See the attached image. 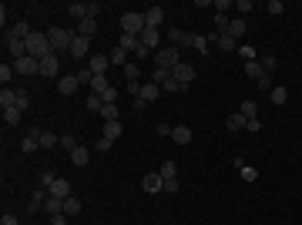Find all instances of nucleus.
<instances>
[{
  "instance_id": "obj_1",
  "label": "nucleus",
  "mask_w": 302,
  "mask_h": 225,
  "mask_svg": "<svg viewBox=\"0 0 302 225\" xmlns=\"http://www.w3.org/2000/svg\"><path fill=\"white\" fill-rule=\"evenodd\" d=\"M74 37H77V34L64 31V27H51V31H47V40H51V51H54V54H71Z\"/></svg>"
},
{
  "instance_id": "obj_2",
  "label": "nucleus",
  "mask_w": 302,
  "mask_h": 225,
  "mask_svg": "<svg viewBox=\"0 0 302 225\" xmlns=\"http://www.w3.org/2000/svg\"><path fill=\"white\" fill-rule=\"evenodd\" d=\"M154 64H158V67H165V71H175V67L181 64V47H175V44L158 47V51H154Z\"/></svg>"
},
{
  "instance_id": "obj_3",
  "label": "nucleus",
  "mask_w": 302,
  "mask_h": 225,
  "mask_svg": "<svg viewBox=\"0 0 302 225\" xmlns=\"http://www.w3.org/2000/svg\"><path fill=\"white\" fill-rule=\"evenodd\" d=\"M148 27V20H145V10H128V14H121V31L124 34H134V37H141V31Z\"/></svg>"
},
{
  "instance_id": "obj_4",
  "label": "nucleus",
  "mask_w": 302,
  "mask_h": 225,
  "mask_svg": "<svg viewBox=\"0 0 302 225\" xmlns=\"http://www.w3.org/2000/svg\"><path fill=\"white\" fill-rule=\"evenodd\" d=\"M27 54L37 57V61H44L47 54H54V51H51V40H47V34H37V31H34V34L27 37Z\"/></svg>"
},
{
  "instance_id": "obj_5",
  "label": "nucleus",
  "mask_w": 302,
  "mask_h": 225,
  "mask_svg": "<svg viewBox=\"0 0 302 225\" xmlns=\"http://www.w3.org/2000/svg\"><path fill=\"white\" fill-rule=\"evenodd\" d=\"M14 71H17L20 77H30V74H40V61L37 57H20V61H14Z\"/></svg>"
},
{
  "instance_id": "obj_6",
  "label": "nucleus",
  "mask_w": 302,
  "mask_h": 225,
  "mask_svg": "<svg viewBox=\"0 0 302 225\" xmlns=\"http://www.w3.org/2000/svg\"><path fill=\"white\" fill-rule=\"evenodd\" d=\"M141 188H145L148 195H158V192H165V178H161V171H148V175L141 178Z\"/></svg>"
},
{
  "instance_id": "obj_7",
  "label": "nucleus",
  "mask_w": 302,
  "mask_h": 225,
  "mask_svg": "<svg viewBox=\"0 0 302 225\" xmlns=\"http://www.w3.org/2000/svg\"><path fill=\"white\" fill-rule=\"evenodd\" d=\"M195 37H198V34H185V31H178V27H168V40L171 44H175V47H195Z\"/></svg>"
},
{
  "instance_id": "obj_8",
  "label": "nucleus",
  "mask_w": 302,
  "mask_h": 225,
  "mask_svg": "<svg viewBox=\"0 0 302 225\" xmlns=\"http://www.w3.org/2000/svg\"><path fill=\"white\" fill-rule=\"evenodd\" d=\"M57 71H60V54H47L40 61V74L44 77H57Z\"/></svg>"
},
{
  "instance_id": "obj_9",
  "label": "nucleus",
  "mask_w": 302,
  "mask_h": 225,
  "mask_svg": "<svg viewBox=\"0 0 302 225\" xmlns=\"http://www.w3.org/2000/svg\"><path fill=\"white\" fill-rule=\"evenodd\" d=\"M88 67H91V74H108L111 61H108V54H91L88 57Z\"/></svg>"
},
{
  "instance_id": "obj_10",
  "label": "nucleus",
  "mask_w": 302,
  "mask_h": 225,
  "mask_svg": "<svg viewBox=\"0 0 302 225\" xmlns=\"http://www.w3.org/2000/svg\"><path fill=\"white\" fill-rule=\"evenodd\" d=\"M47 195H54V198H71V182H67V178H54L51 188H47Z\"/></svg>"
},
{
  "instance_id": "obj_11",
  "label": "nucleus",
  "mask_w": 302,
  "mask_h": 225,
  "mask_svg": "<svg viewBox=\"0 0 302 225\" xmlns=\"http://www.w3.org/2000/svg\"><path fill=\"white\" fill-rule=\"evenodd\" d=\"M171 77H175L178 84H185V88H188L191 81H195V67H191V64H178V67L171 71Z\"/></svg>"
},
{
  "instance_id": "obj_12",
  "label": "nucleus",
  "mask_w": 302,
  "mask_h": 225,
  "mask_svg": "<svg viewBox=\"0 0 302 225\" xmlns=\"http://www.w3.org/2000/svg\"><path fill=\"white\" fill-rule=\"evenodd\" d=\"M141 44H145V47H148V51H158V40H161V31H158V27H145V31H141Z\"/></svg>"
},
{
  "instance_id": "obj_13",
  "label": "nucleus",
  "mask_w": 302,
  "mask_h": 225,
  "mask_svg": "<svg viewBox=\"0 0 302 225\" xmlns=\"http://www.w3.org/2000/svg\"><path fill=\"white\" fill-rule=\"evenodd\" d=\"M47 198H51V195H47L44 188H37V192L30 195V202H27V212H30V215H37L40 208H44V202H47Z\"/></svg>"
},
{
  "instance_id": "obj_14",
  "label": "nucleus",
  "mask_w": 302,
  "mask_h": 225,
  "mask_svg": "<svg viewBox=\"0 0 302 225\" xmlns=\"http://www.w3.org/2000/svg\"><path fill=\"white\" fill-rule=\"evenodd\" d=\"M158 94H161V88H158L154 81H148V84H141V94H138V101L151 104V101H158Z\"/></svg>"
},
{
  "instance_id": "obj_15",
  "label": "nucleus",
  "mask_w": 302,
  "mask_h": 225,
  "mask_svg": "<svg viewBox=\"0 0 302 225\" xmlns=\"http://www.w3.org/2000/svg\"><path fill=\"white\" fill-rule=\"evenodd\" d=\"M7 51H10V57H14V61H20V57H27V40L7 37Z\"/></svg>"
},
{
  "instance_id": "obj_16",
  "label": "nucleus",
  "mask_w": 302,
  "mask_h": 225,
  "mask_svg": "<svg viewBox=\"0 0 302 225\" xmlns=\"http://www.w3.org/2000/svg\"><path fill=\"white\" fill-rule=\"evenodd\" d=\"M30 34H34V31H30V24H27V20H17V24L7 31V37H17V40H27Z\"/></svg>"
},
{
  "instance_id": "obj_17",
  "label": "nucleus",
  "mask_w": 302,
  "mask_h": 225,
  "mask_svg": "<svg viewBox=\"0 0 302 225\" xmlns=\"http://www.w3.org/2000/svg\"><path fill=\"white\" fill-rule=\"evenodd\" d=\"M171 141H175V145H191V128H188V125L171 128Z\"/></svg>"
},
{
  "instance_id": "obj_18",
  "label": "nucleus",
  "mask_w": 302,
  "mask_h": 225,
  "mask_svg": "<svg viewBox=\"0 0 302 225\" xmlns=\"http://www.w3.org/2000/svg\"><path fill=\"white\" fill-rule=\"evenodd\" d=\"M77 88H81V81H77V74H67V77H60V88H57V91L64 94V97H71V94H74Z\"/></svg>"
},
{
  "instance_id": "obj_19",
  "label": "nucleus",
  "mask_w": 302,
  "mask_h": 225,
  "mask_svg": "<svg viewBox=\"0 0 302 225\" xmlns=\"http://www.w3.org/2000/svg\"><path fill=\"white\" fill-rule=\"evenodd\" d=\"M208 40H215V44H218V47H222L225 54H232V51H239V40H232L228 34H211Z\"/></svg>"
},
{
  "instance_id": "obj_20",
  "label": "nucleus",
  "mask_w": 302,
  "mask_h": 225,
  "mask_svg": "<svg viewBox=\"0 0 302 225\" xmlns=\"http://www.w3.org/2000/svg\"><path fill=\"white\" fill-rule=\"evenodd\" d=\"M245 31H248V24H245V20H242V17H235V20H232V24H228V31H225V34H228V37H232V40H239V37H242V34H245Z\"/></svg>"
},
{
  "instance_id": "obj_21",
  "label": "nucleus",
  "mask_w": 302,
  "mask_h": 225,
  "mask_svg": "<svg viewBox=\"0 0 302 225\" xmlns=\"http://www.w3.org/2000/svg\"><path fill=\"white\" fill-rule=\"evenodd\" d=\"M88 44H91V40L77 34V37H74V44H71V57H77V61H81V57H88Z\"/></svg>"
},
{
  "instance_id": "obj_22",
  "label": "nucleus",
  "mask_w": 302,
  "mask_h": 225,
  "mask_svg": "<svg viewBox=\"0 0 302 225\" xmlns=\"http://www.w3.org/2000/svg\"><path fill=\"white\" fill-rule=\"evenodd\" d=\"M71 161H74V165H88V161H91V148H88V145H77V148L71 151Z\"/></svg>"
},
{
  "instance_id": "obj_23",
  "label": "nucleus",
  "mask_w": 302,
  "mask_h": 225,
  "mask_svg": "<svg viewBox=\"0 0 302 225\" xmlns=\"http://www.w3.org/2000/svg\"><path fill=\"white\" fill-rule=\"evenodd\" d=\"M145 20H148V27H161L165 10H161V7H148V10H145Z\"/></svg>"
},
{
  "instance_id": "obj_24",
  "label": "nucleus",
  "mask_w": 302,
  "mask_h": 225,
  "mask_svg": "<svg viewBox=\"0 0 302 225\" xmlns=\"http://www.w3.org/2000/svg\"><path fill=\"white\" fill-rule=\"evenodd\" d=\"M121 134H124V125H121V121H104V138L118 141Z\"/></svg>"
},
{
  "instance_id": "obj_25",
  "label": "nucleus",
  "mask_w": 302,
  "mask_h": 225,
  "mask_svg": "<svg viewBox=\"0 0 302 225\" xmlns=\"http://www.w3.org/2000/svg\"><path fill=\"white\" fill-rule=\"evenodd\" d=\"M225 125H228V131H242V128H248V118L242 111H239V114H228Z\"/></svg>"
},
{
  "instance_id": "obj_26",
  "label": "nucleus",
  "mask_w": 302,
  "mask_h": 225,
  "mask_svg": "<svg viewBox=\"0 0 302 225\" xmlns=\"http://www.w3.org/2000/svg\"><path fill=\"white\" fill-rule=\"evenodd\" d=\"M77 34H81V37H94L97 34V20H81V24H77Z\"/></svg>"
},
{
  "instance_id": "obj_27",
  "label": "nucleus",
  "mask_w": 302,
  "mask_h": 225,
  "mask_svg": "<svg viewBox=\"0 0 302 225\" xmlns=\"http://www.w3.org/2000/svg\"><path fill=\"white\" fill-rule=\"evenodd\" d=\"M0 108H3V111H7V108H17V91L3 88V91H0Z\"/></svg>"
},
{
  "instance_id": "obj_28",
  "label": "nucleus",
  "mask_w": 302,
  "mask_h": 225,
  "mask_svg": "<svg viewBox=\"0 0 302 225\" xmlns=\"http://www.w3.org/2000/svg\"><path fill=\"white\" fill-rule=\"evenodd\" d=\"M108 88H111V84H108V74H94V81H91L88 91H91V94H104Z\"/></svg>"
},
{
  "instance_id": "obj_29",
  "label": "nucleus",
  "mask_w": 302,
  "mask_h": 225,
  "mask_svg": "<svg viewBox=\"0 0 302 225\" xmlns=\"http://www.w3.org/2000/svg\"><path fill=\"white\" fill-rule=\"evenodd\" d=\"M44 212H47V215H60V212H64V198H54V195H51V198L44 202Z\"/></svg>"
},
{
  "instance_id": "obj_30",
  "label": "nucleus",
  "mask_w": 302,
  "mask_h": 225,
  "mask_svg": "<svg viewBox=\"0 0 302 225\" xmlns=\"http://www.w3.org/2000/svg\"><path fill=\"white\" fill-rule=\"evenodd\" d=\"M67 14L77 17V24H81V20H88V3H67Z\"/></svg>"
},
{
  "instance_id": "obj_31",
  "label": "nucleus",
  "mask_w": 302,
  "mask_h": 225,
  "mask_svg": "<svg viewBox=\"0 0 302 225\" xmlns=\"http://www.w3.org/2000/svg\"><path fill=\"white\" fill-rule=\"evenodd\" d=\"M245 74L252 77V81H259V77L265 74V71H262V64H259V57H255V61H245Z\"/></svg>"
},
{
  "instance_id": "obj_32",
  "label": "nucleus",
  "mask_w": 302,
  "mask_h": 225,
  "mask_svg": "<svg viewBox=\"0 0 302 225\" xmlns=\"http://www.w3.org/2000/svg\"><path fill=\"white\" fill-rule=\"evenodd\" d=\"M269 97H272V104H275V108H282L285 101H289V91H285V88H272Z\"/></svg>"
},
{
  "instance_id": "obj_33",
  "label": "nucleus",
  "mask_w": 302,
  "mask_h": 225,
  "mask_svg": "<svg viewBox=\"0 0 302 225\" xmlns=\"http://www.w3.org/2000/svg\"><path fill=\"white\" fill-rule=\"evenodd\" d=\"M138 44L141 40L134 37V34H121V40H118V47H124V51H138Z\"/></svg>"
},
{
  "instance_id": "obj_34",
  "label": "nucleus",
  "mask_w": 302,
  "mask_h": 225,
  "mask_svg": "<svg viewBox=\"0 0 302 225\" xmlns=\"http://www.w3.org/2000/svg\"><path fill=\"white\" fill-rule=\"evenodd\" d=\"M259 64H262V71H265L269 77L279 71V61H275V57H259Z\"/></svg>"
},
{
  "instance_id": "obj_35",
  "label": "nucleus",
  "mask_w": 302,
  "mask_h": 225,
  "mask_svg": "<svg viewBox=\"0 0 302 225\" xmlns=\"http://www.w3.org/2000/svg\"><path fill=\"white\" fill-rule=\"evenodd\" d=\"M54 145H60V138L54 131H40V148H54Z\"/></svg>"
},
{
  "instance_id": "obj_36",
  "label": "nucleus",
  "mask_w": 302,
  "mask_h": 225,
  "mask_svg": "<svg viewBox=\"0 0 302 225\" xmlns=\"http://www.w3.org/2000/svg\"><path fill=\"white\" fill-rule=\"evenodd\" d=\"M161 91H168V94H181V91H188V88H185V84H178L175 77H168V81L161 84Z\"/></svg>"
},
{
  "instance_id": "obj_37",
  "label": "nucleus",
  "mask_w": 302,
  "mask_h": 225,
  "mask_svg": "<svg viewBox=\"0 0 302 225\" xmlns=\"http://www.w3.org/2000/svg\"><path fill=\"white\" fill-rule=\"evenodd\" d=\"M108 61H111V64H128V51H124V47H114L111 54H108Z\"/></svg>"
},
{
  "instance_id": "obj_38",
  "label": "nucleus",
  "mask_w": 302,
  "mask_h": 225,
  "mask_svg": "<svg viewBox=\"0 0 302 225\" xmlns=\"http://www.w3.org/2000/svg\"><path fill=\"white\" fill-rule=\"evenodd\" d=\"M242 114H245L248 121H252V118H255V114H259V104H255V101H252V97H245V101H242Z\"/></svg>"
},
{
  "instance_id": "obj_39",
  "label": "nucleus",
  "mask_w": 302,
  "mask_h": 225,
  "mask_svg": "<svg viewBox=\"0 0 302 225\" xmlns=\"http://www.w3.org/2000/svg\"><path fill=\"white\" fill-rule=\"evenodd\" d=\"M158 171H161V178H178V165H175L171 158H168V161H165V165H161Z\"/></svg>"
},
{
  "instance_id": "obj_40",
  "label": "nucleus",
  "mask_w": 302,
  "mask_h": 225,
  "mask_svg": "<svg viewBox=\"0 0 302 225\" xmlns=\"http://www.w3.org/2000/svg\"><path fill=\"white\" fill-rule=\"evenodd\" d=\"M168 77H171V71H165V67H154V71H151V81H154L158 88H161V84H165Z\"/></svg>"
},
{
  "instance_id": "obj_41",
  "label": "nucleus",
  "mask_w": 302,
  "mask_h": 225,
  "mask_svg": "<svg viewBox=\"0 0 302 225\" xmlns=\"http://www.w3.org/2000/svg\"><path fill=\"white\" fill-rule=\"evenodd\" d=\"M3 118H7V125H20L24 111H20V108H7V111H3Z\"/></svg>"
},
{
  "instance_id": "obj_42",
  "label": "nucleus",
  "mask_w": 302,
  "mask_h": 225,
  "mask_svg": "<svg viewBox=\"0 0 302 225\" xmlns=\"http://www.w3.org/2000/svg\"><path fill=\"white\" fill-rule=\"evenodd\" d=\"M239 175H242V182H255V178H259V168H252V165H242V168H239Z\"/></svg>"
},
{
  "instance_id": "obj_43",
  "label": "nucleus",
  "mask_w": 302,
  "mask_h": 225,
  "mask_svg": "<svg viewBox=\"0 0 302 225\" xmlns=\"http://www.w3.org/2000/svg\"><path fill=\"white\" fill-rule=\"evenodd\" d=\"M14 74H17V71H14L10 64H0V81H3V88H10V77Z\"/></svg>"
},
{
  "instance_id": "obj_44",
  "label": "nucleus",
  "mask_w": 302,
  "mask_h": 225,
  "mask_svg": "<svg viewBox=\"0 0 302 225\" xmlns=\"http://www.w3.org/2000/svg\"><path fill=\"white\" fill-rule=\"evenodd\" d=\"M101 108H104L101 94H91V91H88V111H101Z\"/></svg>"
},
{
  "instance_id": "obj_45",
  "label": "nucleus",
  "mask_w": 302,
  "mask_h": 225,
  "mask_svg": "<svg viewBox=\"0 0 302 225\" xmlns=\"http://www.w3.org/2000/svg\"><path fill=\"white\" fill-rule=\"evenodd\" d=\"M101 118H104V121H118V104H104V108H101Z\"/></svg>"
},
{
  "instance_id": "obj_46",
  "label": "nucleus",
  "mask_w": 302,
  "mask_h": 225,
  "mask_svg": "<svg viewBox=\"0 0 302 225\" xmlns=\"http://www.w3.org/2000/svg\"><path fill=\"white\" fill-rule=\"evenodd\" d=\"M81 212V202L77 198H64V215H77Z\"/></svg>"
},
{
  "instance_id": "obj_47",
  "label": "nucleus",
  "mask_w": 302,
  "mask_h": 225,
  "mask_svg": "<svg viewBox=\"0 0 302 225\" xmlns=\"http://www.w3.org/2000/svg\"><path fill=\"white\" fill-rule=\"evenodd\" d=\"M228 24H232V20H228V14H215V27H218V34H225Z\"/></svg>"
},
{
  "instance_id": "obj_48",
  "label": "nucleus",
  "mask_w": 302,
  "mask_h": 225,
  "mask_svg": "<svg viewBox=\"0 0 302 225\" xmlns=\"http://www.w3.org/2000/svg\"><path fill=\"white\" fill-rule=\"evenodd\" d=\"M265 10H269L272 17H279V14L285 10V3H282V0H269V7H265Z\"/></svg>"
},
{
  "instance_id": "obj_49",
  "label": "nucleus",
  "mask_w": 302,
  "mask_h": 225,
  "mask_svg": "<svg viewBox=\"0 0 302 225\" xmlns=\"http://www.w3.org/2000/svg\"><path fill=\"white\" fill-rule=\"evenodd\" d=\"M235 10H239L242 17H248V10H255V3H252V0H239V3H235Z\"/></svg>"
},
{
  "instance_id": "obj_50",
  "label": "nucleus",
  "mask_w": 302,
  "mask_h": 225,
  "mask_svg": "<svg viewBox=\"0 0 302 225\" xmlns=\"http://www.w3.org/2000/svg\"><path fill=\"white\" fill-rule=\"evenodd\" d=\"M54 178H57V175H54V171H51V168H47V171H40V188L47 192V188H51V182H54Z\"/></svg>"
},
{
  "instance_id": "obj_51",
  "label": "nucleus",
  "mask_w": 302,
  "mask_h": 225,
  "mask_svg": "<svg viewBox=\"0 0 302 225\" xmlns=\"http://www.w3.org/2000/svg\"><path fill=\"white\" fill-rule=\"evenodd\" d=\"M17 108H20V111L30 108V94H27V91H17Z\"/></svg>"
},
{
  "instance_id": "obj_52",
  "label": "nucleus",
  "mask_w": 302,
  "mask_h": 225,
  "mask_svg": "<svg viewBox=\"0 0 302 225\" xmlns=\"http://www.w3.org/2000/svg\"><path fill=\"white\" fill-rule=\"evenodd\" d=\"M239 54L245 57V61H255V47L252 44H239Z\"/></svg>"
},
{
  "instance_id": "obj_53",
  "label": "nucleus",
  "mask_w": 302,
  "mask_h": 225,
  "mask_svg": "<svg viewBox=\"0 0 302 225\" xmlns=\"http://www.w3.org/2000/svg\"><path fill=\"white\" fill-rule=\"evenodd\" d=\"M138 74H141L138 64H124V77H128V81H138Z\"/></svg>"
},
{
  "instance_id": "obj_54",
  "label": "nucleus",
  "mask_w": 302,
  "mask_h": 225,
  "mask_svg": "<svg viewBox=\"0 0 302 225\" xmlns=\"http://www.w3.org/2000/svg\"><path fill=\"white\" fill-rule=\"evenodd\" d=\"M111 145H114L111 138H104V134H101V138L94 141V151H111Z\"/></svg>"
},
{
  "instance_id": "obj_55",
  "label": "nucleus",
  "mask_w": 302,
  "mask_h": 225,
  "mask_svg": "<svg viewBox=\"0 0 302 225\" xmlns=\"http://www.w3.org/2000/svg\"><path fill=\"white\" fill-rule=\"evenodd\" d=\"M77 81L91 88V81H94V74H91V67H84V71H77Z\"/></svg>"
},
{
  "instance_id": "obj_56",
  "label": "nucleus",
  "mask_w": 302,
  "mask_h": 225,
  "mask_svg": "<svg viewBox=\"0 0 302 225\" xmlns=\"http://www.w3.org/2000/svg\"><path fill=\"white\" fill-rule=\"evenodd\" d=\"M134 57H138V61H148V57H154V51H148L145 44H138V51H134Z\"/></svg>"
},
{
  "instance_id": "obj_57",
  "label": "nucleus",
  "mask_w": 302,
  "mask_h": 225,
  "mask_svg": "<svg viewBox=\"0 0 302 225\" xmlns=\"http://www.w3.org/2000/svg\"><path fill=\"white\" fill-rule=\"evenodd\" d=\"M60 148H67V151H74V148H77V141H74V134H64V138H60Z\"/></svg>"
},
{
  "instance_id": "obj_58",
  "label": "nucleus",
  "mask_w": 302,
  "mask_h": 225,
  "mask_svg": "<svg viewBox=\"0 0 302 225\" xmlns=\"http://www.w3.org/2000/svg\"><path fill=\"white\" fill-rule=\"evenodd\" d=\"M211 7H215V10H218V14H225V10H232V7H235V3H228V0H215V3H211Z\"/></svg>"
},
{
  "instance_id": "obj_59",
  "label": "nucleus",
  "mask_w": 302,
  "mask_h": 225,
  "mask_svg": "<svg viewBox=\"0 0 302 225\" xmlns=\"http://www.w3.org/2000/svg\"><path fill=\"white\" fill-rule=\"evenodd\" d=\"M255 84H259L262 91H272V77H269V74H262V77H259V81H255Z\"/></svg>"
},
{
  "instance_id": "obj_60",
  "label": "nucleus",
  "mask_w": 302,
  "mask_h": 225,
  "mask_svg": "<svg viewBox=\"0 0 302 225\" xmlns=\"http://www.w3.org/2000/svg\"><path fill=\"white\" fill-rule=\"evenodd\" d=\"M195 51H202V54H205V51H208V37L198 34V37H195Z\"/></svg>"
},
{
  "instance_id": "obj_61",
  "label": "nucleus",
  "mask_w": 302,
  "mask_h": 225,
  "mask_svg": "<svg viewBox=\"0 0 302 225\" xmlns=\"http://www.w3.org/2000/svg\"><path fill=\"white\" fill-rule=\"evenodd\" d=\"M165 192L175 195V192H178V178H165Z\"/></svg>"
},
{
  "instance_id": "obj_62",
  "label": "nucleus",
  "mask_w": 302,
  "mask_h": 225,
  "mask_svg": "<svg viewBox=\"0 0 302 225\" xmlns=\"http://www.w3.org/2000/svg\"><path fill=\"white\" fill-rule=\"evenodd\" d=\"M51 225H67V215L60 212V215H51Z\"/></svg>"
},
{
  "instance_id": "obj_63",
  "label": "nucleus",
  "mask_w": 302,
  "mask_h": 225,
  "mask_svg": "<svg viewBox=\"0 0 302 225\" xmlns=\"http://www.w3.org/2000/svg\"><path fill=\"white\" fill-rule=\"evenodd\" d=\"M128 91H131L134 97H138V94H141V84H138V81H128Z\"/></svg>"
},
{
  "instance_id": "obj_64",
  "label": "nucleus",
  "mask_w": 302,
  "mask_h": 225,
  "mask_svg": "<svg viewBox=\"0 0 302 225\" xmlns=\"http://www.w3.org/2000/svg\"><path fill=\"white\" fill-rule=\"evenodd\" d=\"M0 225H17V219H14V215H3V219H0Z\"/></svg>"
}]
</instances>
